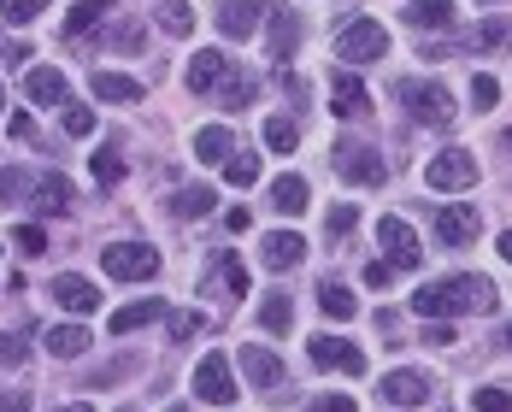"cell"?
Masks as SVG:
<instances>
[{
	"label": "cell",
	"instance_id": "cell-1",
	"mask_svg": "<svg viewBox=\"0 0 512 412\" xmlns=\"http://www.w3.org/2000/svg\"><path fill=\"white\" fill-rule=\"evenodd\" d=\"M412 312L418 318H460V312H495V283L477 277V271H460V277H442V283H424L412 295Z\"/></svg>",
	"mask_w": 512,
	"mask_h": 412
},
{
	"label": "cell",
	"instance_id": "cell-2",
	"mask_svg": "<svg viewBox=\"0 0 512 412\" xmlns=\"http://www.w3.org/2000/svg\"><path fill=\"white\" fill-rule=\"evenodd\" d=\"M401 106H407L418 124H430V130H448L460 112H454V95L442 89V83H424V77H407L401 83Z\"/></svg>",
	"mask_w": 512,
	"mask_h": 412
},
{
	"label": "cell",
	"instance_id": "cell-3",
	"mask_svg": "<svg viewBox=\"0 0 512 412\" xmlns=\"http://www.w3.org/2000/svg\"><path fill=\"white\" fill-rule=\"evenodd\" d=\"M383 53H389V30L377 18H354V24L336 30V59L342 65H365V59H383Z\"/></svg>",
	"mask_w": 512,
	"mask_h": 412
},
{
	"label": "cell",
	"instance_id": "cell-4",
	"mask_svg": "<svg viewBox=\"0 0 512 412\" xmlns=\"http://www.w3.org/2000/svg\"><path fill=\"white\" fill-rule=\"evenodd\" d=\"M101 271L106 277H118V283H148L159 271V254L148 248V242H112L101 254Z\"/></svg>",
	"mask_w": 512,
	"mask_h": 412
},
{
	"label": "cell",
	"instance_id": "cell-5",
	"mask_svg": "<svg viewBox=\"0 0 512 412\" xmlns=\"http://www.w3.org/2000/svg\"><path fill=\"white\" fill-rule=\"evenodd\" d=\"M471 183H477V159L465 148H448V154H436L424 165V189H436V195H460Z\"/></svg>",
	"mask_w": 512,
	"mask_h": 412
},
{
	"label": "cell",
	"instance_id": "cell-6",
	"mask_svg": "<svg viewBox=\"0 0 512 412\" xmlns=\"http://www.w3.org/2000/svg\"><path fill=\"white\" fill-rule=\"evenodd\" d=\"M307 348H312V365H318V371H342V377H359V371H365V354H359L348 336H330V330H324V336H312Z\"/></svg>",
	"mask_w": 512,
	"mask_h": 412
},
{
	"label": "cell",
	"instance_id": "cell-7",
	"mask_svg": "<svg viewBox=\"0 0 512 412\" xmlns=\"http://www.w3.org/2000/svg\"><path fill=\"white\" fill-rule=\"evenodd\" d=\"M195 395L212 401V407H230V401H236V377H230V360H224L218 348L195 365Z\"/></svg>",
	"mask_w": 512,
	"mask_h": 412
},
{
	"label": "cell",
	"instance_id": "cell-8",
	"mask_svg": "<svg viewBox=\"0 0 512 412\" xmlns=\"http://www.w3.org/2000/svg\"><path fill=\"white\" fill-rule=\"evenodd\" d=\"M336 171L348 183H359V189H377L383 183V159H377V148H365V142H342L336 148Z\"/></svg>",
	"mask_w": 512,
	"mask_h": 412
},
{
	"label": "cell",
	"instance_id": "cell-9",
	"mask_svg": "<svg viewBox=\"0 0 512 412\" xmlns=\"http://www.w3.org/2000/svg\"><path fill=\"white\" fill-rule=\"evenodd\" d=\"M377 242L389 248V265L395 271H412L418 265V236H412L407 218H377Z\"/></svg>",
	"mask_w": 512,
	"mask_h": 412
},
{
	"label": "cell",
	"instance_id": "cell-10",
	"mask_svg": "<svg viewBox=\"0 0 512 412\" xmlns=\"http://www.w3.org/2000/svg\"><path fill=\"white\" fill-rule=\"evenodd\" d=\"M377 395H383L389 407H424V401H430V377H424V371H389V377L377 383Z\"/></svg>",
	"mask_w": 512,
	"mask_h": 412
},
{
	"label": "cell",
	"instance_id": "cell-11",
	"mask_svg": "<svg viewBox=\"0 0 512 412\" xmlns=\"http://www.w3.org/2000/svg\"><path fill=\"white\" fill-rule=\"evenodd\" d=\"M48 295L65 312H95V307H101V289H95L89 277H77V271H59V277L48 283Z\"/></svg>",
	"mask_w": 512,
	"mask_h": 412
},
{
	"label": "cell",
	"instance_id": "cell-12",
	"mask_svg": "<svg viewBox=\"0 0 512 412\" xmlns=\"http://www.w3.org/2000/svg\"><path fill=\"white\" fill-rule=\"evenodd\" d=\"M436 242L442 248H471L477 242V212L471 206H442L436 212Z\"/></svg>",
	"mask_w": 512,
	"mask_h": 412
},
{
	"label": "cell",
	"instance_id": "cell-13",
	"mask_svg": "<svg viewBox=\"0 0 512 412\" xmlns=\"http://www.w3.org/2000/svg\"><path fill=\"white\" fill-rule=\"evenodd\" d=\"M330 112L336 118H365L371 112V95H365V83H359L354 71H336L330 77Z\"/></svg>",
	"mask_w": 512,
	"mask_h": 412
},
{
	"label": "cell",
	"instance_id": "cell-14",
	"mask_svg": "<svg viewBox=\"0 0 512 412\" xmlns=\"http://www.w3.org/2000/svg\"><path fill=\"white\" fill-rule=\"evenodd\" d=\"M259 259H265V271H295V265L307 259V242H301L295 230H271V236L259 242Z\"/></svg>",
	"mask_w": 512,
	"mask_h": 412
},
{
	"label": "cell",
	"instance_id": "cell-15",
	"mask_svg": "<svg viewBox=\"0 0 512 412\" xmlns=\"http://www.w3.org/2000/svg\"><path fill=\"white\" fill-rule=\"evenodd\" d=\"M224 71H230V65H224V53H218V48H201L195 59H189L183 83H189V95H206V89H218V83H224Z\"/></svg>",
	"mask_w": 512,
	"mask_h": 412
},
{
	"label": "cell",
	"instance_id": "cell-16",
	"mask_svg": "<svg viewBox=\"0 0 512 412\" xmlns=\"http://www.w3.org/2000/svg\"><path fill=\"white\" fill-rule=\"evenodd\" d=\"M224 42H254L259 30V0H224V18H218Z\"/></svg>",
	"mask_w": 512,
	"mask_h": 412
},
{
	"label": "cell",
	"instance_id": "cell-17",
	"mask_svg": "<svg viewBox=\"0 0 512 412\" xmlns=\"http://www.w3.org/2000/svg\"><path fill=\"white\" fill-rule=\"evenodd\" d=\"M206 295H230V301H242L248 295V265L236 254H224L212 265V277H206Z\"/></svg>",
	"mask_w": 512,
	"mask_h": 412
},
{
	"label": "cell",
	"instance_id": "cell-18",
	"mask_svg": "<svg viewBox=\"0 0 512 412\" xmlns=\"http://www.w3.org/2000/svg\"><path fill=\"white\" fill-rule=\"evenodd\" d=\"M236 360H242V371H248L254 389H277V383H283V360H277L271 348H242Z\"/></svg>",
	"mask_w": 512,
	"mask_h": 412
},
{
	"label": "cell",
	"instance_id": "cell-19",
	"mask_svg": "<svg viewBox=\"0 0 512 412\" xmlns=\"http://www.w3.org/2000/svg\"><path fill=\"white\" fill-rule=\"evenodd\" d=\"M295 48H301V18H295L289 6H277V12H271V53H277V65H289Z\"/></svg>",
	"mask_w": 512,
	"mask_h": 412
},
{
	"label": "cell",
	"instance_id": "cell-20",
	"mask_svg": "<svg viewBox=\"0 0 512 412\" xmlns=\"http://www.w3.org/2000/svg\"><path fill=\"white\" fill-rule=\"evenodd\" d=\"M24 95L36 106H65V71H53V65H36L30 77H24Z\"/></svg>",
	"mask_w": 512,
	"mask_h": 412
},
{
	"label": "cell",
	"instance_id": "cell-21",
	"mask_svg": "<svg viewBox=\"0 0 512 412\" xmlns=\"http://www.w3.org/2000/svg\"><path fill=\"white\" fill-rule=\"evenodd\" d=\"M30 201L42 206V212H71V183H65L59 171H42V177L30 183Z\"/></svg>",
	"mask_w": 512,
	"mask_h": 412
},
{
	"label": "cell",
	"instance_id": "cell-22",
	"mask_svg": "<svg viewBox=\"0 0 512 412\" xmlns=\"http://www.w3.org/2000/svg\"><path fill=\"white\" fill-rule=\"evenodd\" d=\"M95 101L130 106V101H142V83H136V77H124V71H95Z\"/></svg>",
	"mask_w": 512,
	"mask_h": 412
},
{
	"label": "cell",
	"instance_id": "cell-23",
	"mask_svg": "<svg viewBox=\"0 0 512 412\" xmlns=\"http://www.w3.org/2000/svg\"><path fill=\"white\" fill-rule=\"evenodd\" d=\"M230 154H236V136H230L224 124H206V130H195V159H206V165H224Z\"/></svg>",
	"mask_w": 512,
	"mask_h": 412
},
{
	"label": "cell",
	"instance_id": "cell-24",
	"mask_svg": "<svg viewBox=\"0 0 512 412\" xmlns=\"http://www.w3.org/2000/svg\"><path fill=\"white\" fill-rule=\"evenodd\" d=\"M159 312H165V301H130V307H118L112 318H106V330H112V336H130V330L154 324Z\"/></svg>",
	"mask_w": 512,
	"mask_h": 412
},
{
	"label": "cell",
	"instance_id": "cell-25",
	"mask_svg": "<svg viewBox=\"0 0 512 412\" xmlns=\"http://www.w3.org/2000/svg\"><path fill=\"white\" fill-rule=\"evenodd\" d=\"M271 206H277L283 218H301V212H307V177H295V171L277 177V183H271Z\"/></svg>",
	"mask_w": 512,
	"mask_h": 412
},
{
	"label": "cell",
	"instance_id": "cell-26",
	"mask_svg": "<svg viewBox=\"0 0 512 412\" xmlns=\"http://www.w3.org/2000/svg\"><path fill=\"white\" fill-rule=\"evenodd\" d=\"M407 24L412 30H448L454 24V0H418L407 12Z\"/></svg>",
	"mask_w": 512,
	"mask_h": 412
},
{
	"label": "cell",
	"instance_id": "cell-27",
	"mask_svg": "<svg viewBox=\"0 0 512 412\" xmlns=\"http://www.w3.org/2000/svg\"><path fill=\"white\" fill-rule=\"evenodd\" d=\"M89 348V330L83 324H59V330H48V354L53 360H77Z\"/></svg>",
	"mask_w": 512,
	"mask_h": 412
},
{
	"label": "cell",
	"instance_id": "cell-28",
	"mask_svg": "<svg viewBox=\"0 0 512 412\" xmlns=\"http://www.w3.org/2000/svg\"><path fill=\"white\" fill-rule=\"evenodd\" d=\"M318 307H324V318H354L359 301H354V289H342V283H318Z\"/></svg>",
	"mask_w": 512,
	"mask_h": 412
},
{
	"label": "cell",
	"instance_id": "cell-29",
	"mask_svg": "<svg viewBox=\"0 0 512 412\" xmlns=\"http://www.w3.org/2000/svg\"><path fill=\"white\" fill-rule=\"evenodd\" d=\"M159 30H165V36H189V30H195V6H189V0H165V6H159Z\"/></svg>",
	"mask_w": 512,
	"mask_h": 412
},
{
	"label": "cell",
	"instance_id": "cell-30",
	"mask_svg": "<svg viewBox=\"0 0 512 412\" xmlns=\"http://www.w3.org/2000/svg\"><path fill=\"white\" fill-rule=\"evenodd\" d=\"M295 142H301V124L295 118H265V148L271 154H295Z\"/></svg>",
	"mask_w": 512,
	"mask_h": 412
},
{
	"label": "cell",
	"instance_id": "cell-31",
	"mask_svg": "<svg viewBox=\"0 0 512 412\" xmlns=\"http://www.w3.org/2000/svg\"><path fill=\"white\" fill-rule=\"evenodd\" d=\"M259 324H265L271 336H289V324H295V307H289L283 295H265V301H259Z\"/></svg>",
	"mask_w": 512,
	"mask_h": 412
},
{
	"label": "cell",
	"instance_id": "cell-32",
	"mask_svg": "<svg viewBox=\"0 0 512 412\" xmlns=\"http://www.w3.org/2000/svg\"><path fill=\"white\" fill-rule=\"evenodd\" d=\"M101 18H106V0H77V6H71V18H65V36H89Z\"/></svg>",
	"mask_w": 512,
	"mask_h": 412
},
{
	"label": "cell",
	"instance_id": "cell-33",
	"mask_svg": "<svg viewBox=\"0 0 512 412\" xmlns=\"http://www.w3.org/2000/svg\"><path fill=\"white\" fill-rule=\"evenodd\" d=\"M171 212H177V218H206V212H212V189H206V183H195V189L171 195Z\"/></svg>",
	"mask_w": 512,
	"mask_h": 412
},
{
	"label": "cell",
	"instance_id": "cell-34",
	"mask_svg": "<svg viewBox=\"0 0 512 412\" xmlns=\"http://www.w3.org/2000/svg\"><path fill=\"white\" fill-rule=\"evenodd\" d=\"M224 177H230L236 189H254V183H259V159H254V154H242V148H236V154L224 159Z\"/></svg>",
	"mask_w": 512,
	"mask_h": 412
},
{
	"label": "cell",
	"instance_id": "cell-35",
	"mask_svg": "<svg viewBox=\"0 0 512 412\" xmlns=\"http://www.w3.org/2000/svg\"><path fill=\"white\" fill-rule=\"evenodd\" d=\"M95 183H101V189H118V183H124V159H118V148H101V154H95Z\"/></svg>",
	"mask_w": 512,
	"mask_h": 412
},
{
	"label": "cell",
	"instance_id": "cell-36",
	"mask_svg": "<svg viewBox=\"0 0 512 412\" xmlns=\"http://www.w3.org/2000/svg\"><path fill=\"white\" fill-rule=\"evenodd\" d=\"M165 330H171V342H195V336L206 330V318H201V312H171V318H165Z\"/></svg>",
	"mask_w": 512,
	"mask_h": 412
},
{
	"label": "cell",
	"instance_id": "cell-37",
	"mask_svg": "<svg viewBox=\"0 0 512 412\" xmlns=\"http://www.w3.org/2000/svg\"><path fill=\"white\" fill-rule=\"evenodd\" d=\"M12 248H24V254H48V230H42V224H18V230H12Z\"/></svg>",
	"mask_w": 512,
	"mask_h": 412
},
{
	"label": "cell",
	"instance_id": "cell-38",
	"mask_svg": "<svg viewBox=\"0 0 512 412\" xmlns=\"http://www.w3.org/2000/svg\"><path fill=\"white\" fill-rule=\"evenodd\" d=\"M42 12H48V0H0V18H12V24H30Z\"/></svg>",
	"mask_w": 512,
	"mask_h": 412
},
{
	"label": "cell",
	"instance_id": "cell-39",
	"mask_svg": "<svg viewBox=\"0 0 512 412\" xmlns=\"http://www.w3.org/2000/svg\"><path fill=\"white\" fill-rule=\"evenodd\" d=\"M354 224H359V206H336V212L324 218V236H336V242H342V236H354Z\"/></svg>",
	"mask_w": 512,
	"mask_h": 412
},
{
	"label": "cell",
	"instance_id": "cell-40",
	"mask_svg": "<svg viewBox=\"0 0 512 412\" xmlns=\"http://www.w3.org/2000/svg\"><path fill=\"white\" fill-rule=\"evenodd\" d=\"M24 360H30V336H24V330L0 336V365H24Z\"/></svg>",
	"mask_w": 512,
	"mask_h": 412
},
{
	"label": "cell",
	"instance_id": "cell-41",
	"mask_svg": "<svg viewBox=\"0 0 512 412\" xmlns=\"http://www.w3.org/2000/svg\"><path fill=\"white\" fill-rule=\"evenodd\" d=\"M507 36H512V24H507V18H489V24H483V30L471 36V48H501Z\"/></svg>",
	"mask_w": 512,
	"mask_h": 412
},
{
	"label": "cell",
	"instance_id": "cell-42",
	"mask_svg": "<svg viewBox=\"0 0 512 412\" xmlns=\"http://www.w3.org/2000/svg\"><path fill=\"white\" fill-rule=\"evenodd\" d=\"M471 407H477V412H512V395L489 383V389H477V395H471Z\"/></svg>",
	"mask_w": 512,
	"mask_h": 412
},
{
	"label": "cell",
	"instance_id": "cell-43",
	"mask_svg": "<svg viewBox=\"0 0 512 412\" xmlns=\"http://www.w3.org/2000/svg\"><path fill=\"white\" fill-rule=\"evenodd\" d=\"M106 42H112L118 53H136L148 36H142V24H112V36H106Z\"/></svg>",
	"mask_w": 512,
	"mask_h": 412
},
{
	"label": "cell",
	"instance_id": "cell-44",
	"mask_svg": "<svg viewBox=\"0 0 512 412\" xmlns=\"http://www.w3.org/2000/svg\"><path fill=\"white\" fill-rule=\"evenodd\" d=\"M30 183H36V177H24V171H0V206L18 201V195H30Z\"/></svg>",
	"mask_w": 512,
	"mask_h": 412
},
{
	"label": "cell",
	"instance_id": "cell-45",
	"mask_svg": "<svg viewBox=\"0 0 512 412\" xmlns=\"http://www.w3.org/2000/svg\"><path fill=\"white\" fill-rule=\"evenodd\" d=\"M95 130V112L89 106H65V136H89Z\"/></svg>",
	"mask_w": 512,
	"mask_h": 412
},
{
	"label": "cell",
	"instance_id": "cell-46",
	"mask_svg": "<svg viewBox=\"0 0 512 412\" xmlns=\"http://www.w3.org/2000/svg\"><path fill=\"white\" fill-rule=\"evenodd\" d=\"M501 101V83L495 77H471V106H495Z\"/></svg>",
	"mask_w": 512,
	"mask_h": 412
},
{
	"label": "cell",
	"instance_id": "cell-47",
	"mask_svg": "<svg viewBox=\"0 0 512 412\" xmlns=\"http://www.w3.org/2000/svg\"><path fill=\"white\" fill-rule=\"evenodd\" d=\"M365 283H371V289H389V283H395V265H389V259H371V265H365Z\"/></svg>",
	"mask_w": 512,
	"mask_h": 412
},
{
	"label": "cell",
	"instance_id": "cell-48",
	"mask_svg": "<svg viewBox=\"0 0 512 412\" xmlns=\"http://www.w3.org/2000/svg\"><path fill=\"white\" fill-rule=\"evenodd\" d=\"M424 342H430V348H454V330H448L442 318H424Z\"/></svg>",
	"mask_w": 512,
	"mask_h": 412
},
{
	"label": "cell",
	"instance_id": "cell-49",
	"mask_svg": "<svg viewBox=\"0 0 512 412\" xmlns=\"http://www.w3.org/2000/svg\"><path fill=\"white\" fill-rule=\"evenodd\" d=\"M248 101H254V83H248V77L224 83V106H248Z\"/></svg>",
	"mask_w": 512,
	"mask_h": 412
},
{
	"label": "cell",
	"instance_id": "cell-50",
	"mask_svg": "<svg viewBox=\"0 0 512 412\" xmlns=\"http://www.w3.org/2000/svg\"><path fill=\"white\" fill-rule=\"evenodd\" d=\"M307 412H354V395H318Z\"/></svg>",
	"mask_w": 512,
	"mask_h": 412
},
{
	"label": "cell",
	"instance_id": "cell-51",
	"mask_svg": "<svg viewBox=\"0 0 512 412\" xmlns=\"http://www.w3.org/2000/svg\"><path fill=\"white\" fill-rule=\"evenodd\" d=\"M0 412H30V395L24 389H0Z\"/></svg>",
	"mask_w": 512,
	"mask_h": 412
},
{
	"label": "cell",
	"instance_id": "cell-52",
	"mask_svg": "<svg viewBox=\"0 0 512 412\" xmlns=\"http://www.w3.org/2000/svg\"><path fill=\"white\" fill-rule=\"evenodd\" d=\"M12 136H18V142H36V118L18 112V118H12Z\"/></svg>",
	"mask_w": 512,
	"mask_h": 412
},
{
	"label": "cell",
	"instance_id": "cell-53",
	"mask_svg": "<svg viewBox=\"0 0 512 412\" xmlns=\"http://www.w3.org/2000/svg\"><path fill=\"white\" fill-rule=\"evenodd\" d=\"M224 224H230V236H242V230H248V206H230Z\"/></svg>",
	"mask_w": 512,
	"mask_h": 412
},
{
	"label": "cell",
	"instance_id": "cell-54",
	"mask_svg": "<svg viewBox=\"0 0 512 412\" xmlns=\"http://www.w3.org/2000/svg\"><path fill=\"white\" fill-rule=\"evenodd\" d=\"M0 59H12V65H18V59H30V42H0Z\"/></svg>",
	"mask_w": 512,
	"mask_h": 412
},
{
	"label": "cell",
	"instance_id": "cell-55",
	"mask_svg": "<svg viewBox=\"0 0 512 412\" xmlns=\"http://www.w3.org/2000/svg\"><path fill=\"white\" fill-rule=\"evenodd\" d=\"M501 259H507V265H512V230H507V236H501Z\"/></svg>",
	"mask_w": 512,
	"mask_h": 412
},
{
	"label": "cell",
	"instance_id": "cell-56",
	"mask_svg": "<svg viewBox=\"0 0 512 412\" xmlns=\"http://www.w3.org/2000/svg\"><path fill=\"white\" fill-rule=\"evenodd\" d=\"M53 412H95V407H83V401H77V407H53Z\"/></svg>",
	"mask_w": 512,
	"mask_h": 412
},
{
	"label": "cell",
	"instance_id": "cell-57",
	"mask_svg": "<svg viewBox=\"0 0 512 412\" xmlns=\"http://www.w3.org/2000/svg\"><path fill=\"white\" fill-rule=\"evenodd\" d=\"M501 148H507V154H512V130H501Z\"/></svg>",
	"mask_w": 512,
	"mask_h": 412
},
{
	"label": "cell",
	"instance_id": "cell-58",
	"mask_svg": "<svg viewBox=\"0 0 512 412\" xmlns=\"http://www.w3.org/2000/svg\"><path fill=\"white\" fill-rule=\"evenodd\" d=\"M0 112H6V89H0Z\"/></svg>",
	"mask_w": 512,
	"mask_h": 412
},
{
	"label": "cell",
	"instance_id": "cell-59",
	"mask_svg": "<svg viewBox=\"0 0 512 412\" xmlns=\"http://www.w3.org/2000/svg\"><path fill=\"white\" fill-rule=\"evenodd\" d=\"M171 412H195V407H171Z\"/></svg>",
	"mask_w": 512,
	"mask_h": 412
},
{
	"label": "cell",
	"instance_id": "cell-60",
	"mask_svg": "<svg viewBox=\"0 0 512 412\" xmlns=\"http://www.w3.org/2000/svg\"><path fill=\"white\" fill-rule=\"evenodd\" d=\"M507 348H512V324H507Z\"/></svg>",
	"mask_w": 512,
	"mask_h": 412
},
{
	"label": "cell",
	"instance_id": "cell-61",
	"mask_svg": "<svg viewBox=\"0 0 512 412\" xmlns=\"http://www.w3.org/2000/svg\"><path fill=\"white\" fill-rule=\"evenodd\" d=\"M124 412H142V407H124Z\"/></svg>",
	"mask_w": 512,
	"mask_h": 412
}]
</instances>
